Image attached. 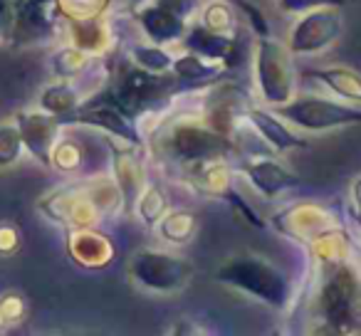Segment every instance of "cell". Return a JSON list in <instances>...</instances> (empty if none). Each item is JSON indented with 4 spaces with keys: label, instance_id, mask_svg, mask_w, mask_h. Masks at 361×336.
Wrapping results in <instances>:
<instances>
[{
    "label": "cell",
    "instance_id": "6da1fadb",
    "mask_svg": "<svg viewBox=\"0 0 361 336\" xmlns=\"http://www.w3.org/2000/svg\"><path fill=\"white\" fill-rule=\"evenodd\" d=\"M146 149L176 176L218 156H238L240 146L203 116L201 109H173L144 136Z\"/></svg>",
    "mask_w": 361,
    "mask_h": 336
},
{
    "label": "cell",
    "instance_id": "7a4b0ae2",
    "mask_svg": "<svg viewBox=\"0 0 361 336\" xmlns=\"http://www.w3.org/2000/svg\"><path fill=\"white\" fill-rule=\"evenodd\" d=\"M317 287L312 301L314 334H361V270L356 250L336 260H314Z\"/></svg>",
    "mask_w": 361,
    "mask_h": 336
},
{
    "label": "cell",
    "instance_id": "3957f363",
    "mask_svg": "<svg viewBox=\"0 0 361 336\" xmlns=\"http://www.w3.org/2000/svg\"><path fill=\"white\" fill-rule=\"evenodd\" d=\"M106 89L111 99L121 106V111L139 124L144 136L173 109L180 97L188 92H198L191 89L186 82H180L173 72H146L131 60L119 67L116 80L109 82Z\"/></svg>",
    "mask_w": 361,
    "mask_h": 336
},
{
    "label": "cell",
    "instance_id": "277c9868",
    "mask_svg": "<svg viewBox=\"0 0 361 336\" xmlns=\"http://www.w3.org/2000/svg\"><path fill=\"white\" fill-rule=\"evenodd\" d=\"M213 277L221 285L243 292L275 311H287L295 304V285L285 275V270L255 252L228 257Z\"/></svg>",
    "mask_w": 361,
    "mask_h": 336
},
{
    "label": "cell",
    "instance_id": "5b68a950",
    "mask_svg": "<svg viewBox=\"0 0 361 336\" xmlns=\"http://www.w3.org/2000/svg\"><path fill=\"white\" fill-rule=\"evenodd\" d=\"M300 75L295 70V55L287 42L272 35H257L255 40V87L265 106H282L297 94Z\"/></svg>",
    "mask_w": 361,
    "mask_h": 336
},
{
    "label": "cell",
    "instance_id": "8992f818",
    "mask_svg": "<svg viewBox=\"0 0 361 336\" xmlns=\"http://www.w3.org/2000/svg\"><path fill=\"white\" fill-rule=\"evenodd\" d=\"M126 272L139 290L154 292V294H176L191 285L196 267L188 257L178 255V252L144 247L129 257Z\"/></svg>",
    "mask_w": 361,
    "mask_h": 336
},
{
    "label": "cell",
    "instance_id": "52a82bcc",
    "mask_svg": "<svg viewBox=\"0 0 361 336\" xmlns=\"http://www.w3.org/2000/svg\"><path fill=\"white\" fill-rule=\"evenodd\" d=\"M275 111L287 124L297 126V131H312V134L361 124V104L319 94H295L287 104L275 106Z\"/></svg>",
    "mask_w": 361,
    "mask_h": 336
},
{
    "label": "cell",
    "instance_id": "ba28073f",
    "mask_svg": "<svg viewBox=\"0 0 361 336\" xmlns=\"http://www.w3.org/2000/svg\"><path fill=\"white\" fill-rule=\"evenodd\" d=\"M62 126H92V129L104 131V134L114 141L146 146L139 124L121 111V106L111 99L106 87L92 92V94L80 104V109L62 121Z\"/></svg>",
    "mask_w": 361,
    "mask_h": 336
},
{
    "label": "cell",
    "instance_id": "9c48e42d",
    "mask_svg": "<svg viewBox=\"0 0 361 336\" xmlns=\"http://www.w3.org/2000/svg\"><path fill=\"white\" fill-rule=\"evenodd\" d=\"M37 211L50 223L65 225L67 230L70 228H97L104 220L99 206L92 198L87 181L55 186L37 201Z\"/></svg>",
    "mask_w": 361,
    "mask_h": 336
},
{
    "label": "cell",
    "instance_id": "30bf717a",
    "mask_svg": "<svg viewBox=\"0 0 361 336\" xmlns=\"http://www.w3.org/2000/svg\"><path fill=\"white\" fill-rule=\"evenodd\" d=\"M344 30L339 8L319 6L300 13L287 37V47L295 57H310L329 50Z\"/></svg>",
    "mask_w": 361,
    "mask_h": 336
},
{
    "label": "cell",
    "instance_id": "8fae6325",
    "mask_svg": "<svg viewBox=\"0 0 361 336\" xmlns=\"http://www.w3.org/2000/svg\"><path fill=\"white\" fill-rule=\"evenodd\" d=\"M272 225L290 240L300 242V245H312L317 237L339 228L341 223L329 208L319 206V203H292L272 216Z\"/></svg>",
    "mask_w": 361,
    "mask_h": 336
},
{
    "label": "cell",
    "instance_id": "7c38bea8",
    "mask_svg": "<svg viewBox=\"0 0 361 336\" xmlns=\"http://www.w3.org/2000/svg\"><path fill=\"white\" fill-rule=\"evenodd\" d=\"M235 173H240L262 198L272 201V198L282 196L290 188L300 186V176L287 168L275 154H250V156H240L238 154V163H233Z\"/></svg>",
    "mask_w": 361,
    "mask_h": 336
},
{
    "label": "cell",
    "instance_id": "4fadbf2b",
    "mask_svg": "<svg viewBox=\"0 0 361 336\" xmlns=\"http://www.w3.org/2000/svg\"><path fill=\"white\" fill-rule=\"evenodd\" d=\"M243 121L255 131L257 139L275 156H282L287 151L297 149H310V141L300 131H292V124H287L272 106L247 104L245 111H243Z\"/></svg>",
    "mask_w": 361,
    "mask_h": 336
},
{
    "label": "cell",
    "instance_id": "5bb4252c",
    "mask_svg": "<svg viewBox=\"0 0 361 336\" xmlns=\"http://www.w3.org/2000/svg\"><path fill=\"white\" fill-rule=\"evenodd\" d=\"M141 149H146V146L124 144V141H119V146L116 144L109 146L111 178H114L116 188H119V193H121V211L129 213V216L134 213L136 201H139L141 191H144L146 183H149L144 158H141Z\"/></svg>",
    "mask_w": 361,
    "mask_h": 336
},
{
    "label": "cell",
    "instance_id": "9a60e30c",
    "mask_svg": "<svg viewBox=\"0 0 361 336\" xmlns=\"http://www.w3.org/2000/svg\"><path fill=\"white\" fill-rule=\"evenodd\" d=\"M13 119H16L18 129H20L27 154L40 166L52 168V151H55V144L62 136V121L57 116L42 111L40 106L37 109L18 111Z\"/></svg>",
    "mask_w": 361,
    "mask_h": 336
},
{
    "label": "cell",
    "instance_id": "2e32d148",
    "mask_svg": "<svg viewBox=\"0 0 361 336\" xmlns=\"http://www.w3.org/2000/svg\"><path fill=\"white\" fill-rule=\"evenodd\" d=\"M67 255L85 270L106 267L116 257L111 240L97 228H70L67 230Z\"/></svg>",
    "mask_w": 361,
    "mask_h": 336
},
{
    "label": "cell",
    "instance_id": "e0dca14e",
    "mask_svg": "<svg viewBox=\"0 0 361 336\" xmlns=\"http://www.w3.org/2000/svg\"><path fill=\"white\" fill-rule=\"evenodd\" d=\"M134 20L141 25L144 35L149 37V42L156 45H178L183 40V35L188 32V23L183 18H178L176 13L166 11L159 3H146V6L136 8L134 11Z\"/></svg>",
    "mask_w": 361,
    "mask_h": 336
},
{
    "label": "cell",
    "instance_id": "ac0fdd59",
    "mask_svg": "<svg viewBox=\"0 0 361 336\" xmlns=\"http://www.w3.org/2000/svg\"><path fill=\"white\" fill-rule=\"evenodd\" d=\"M178 45H183V50L186 52L201 55V57H206V60L226 62L228 67L235 65L238 37L213 32V30H208V27H203L201 23H196V25L188 27V32L183 35V40H180Z\"/></svg>",
    "mask_w": 361,
    "mask_h": 336
},
{
    "label": "cell",
    "instance_id": "d6986e66",
    "mask_svg": "<svg viewBox=\"0 0 361 336\" xmlns=\"http://www.w3.org/2000/svg\"><path fill=\"white\" fill-rule=\"evenodd\" d=\"M171 72H173L180 82H186L191 89H208L211 85L221 82L223 77L231 72V67H228L226 62L206 60V57L183 50V55H176Z\"/></svg>",
    "mask_w": 361,
    "mask_h": 336
},
{
    "label": "cell",
    "instance_id": "ffe728a7",
    "mask_svg": "<svg viewBox=\"0 0 361 336\" xmlns=\"http://www.w3.org/2000/svg\"><path fill=\"white\" fill-rule=\"evenodd\" d=\"M300 80H314L324 89H329L336 99L361 104V75L356 70H351V67L331 65L322 67V70H307L300 75Z\"/></svg>",
    "mask_w": 361,
    "mask_h": 336
},
{
    "label": "cell",
    "instance_id": "44dd1931",
    "mask_svg": "<svg viewBox=\"0 0 361 336\" xmlns=\"http://www.w3.org/2000/svg\"><path fill=\"white\" fill-rule=\"evenodd\" d=\"M85 92L80 89V85L72 80H57L55 85L45 87L40 94V99H37V104H40L42 111H47V114L57 116L60 121H65L67 116H72L77 109H80V104L85 101Z\"/></svg>",
    "mask_w": 361,
    "mask_h": 336
},
{
    "label": "cell",
    "instance_id": "7402d4cb",
    "mask_svg": "<svg viewBox=\"0 0 361 336\" xmlns=\"http://www.w3.org/2000/svg\"><path fill=\"white\" fill-rule=\"evenodd\" d=\"M99 60H102L99 55H92V52L67 42V45L57 47L50 55V67L57 80H82V77L90 75L92 67Z\"/></svg>",
    "mask_w": 361,
    "mask_h": 336
},
{
    "label": "cell",
    "instance_id": "603a6c76",
    "mask_svg": "<svg viewBox=\"0 0 361 336\" xmlns=\"http://www.w3.org/2000/svg\"><path fill=\"white\" fill-rule=\"evenodd\" d=\"M70 27V42L82 50L92 52V55H104L106 50L114 42V35L109 30V23L104 18H97V20H85V23H65Z\"/></svg>",
    "mask_w": 361,
    "mask_h": 336
},
{
    "label": "cell",
    "instance_id": "cb8c5ba5",
    "mask_svg": "<svg viewBox=\"0 0 361 336\" xmlns=\"http://www.w3.org/2000/svg\"><path fill=\"white\" fill-rule=\"evenodd\" d=\"M156 230H159V237L166 245H173V247L188 245L198 232V216L193 211H188V208H171L161 218Z\"/></svg>",
    "mask_w": 361,
    "mask_h": 336
},
{
    "label": "cell",
    "instance_id": "d4e9b609",
    "mask_svg": "<svg viewBox=\"0 0 361 336\" xmlns=\"http://www.w3.org/2000/svg\"><path fill=\"white\" fill-rule=\"evenodd\" d=\"M169 211H171V201H169V196H166V191L159 186V183L149 181L134 206L136 218L144 223L146 230H154V228L161 223V218H164Z\"/></svg>",
    "mask_w": 361,
    "mask_h": 336
},
{
    "label": "cell",
    "instance_id": "484cf974",
    "mask_svg": "<svg viewBox=\"0 0 361 336\" xmlns=\"http://www.w3.org/2000/svg\"><path fill=\"white\" fill-rule=\"evenodd\" d=\"M196 23L221 35H235L238 30V11L231 0H208L203 3Z\"/></svg>",
    "mask_w": 361,
    "mask_h": 336
},
{
    "label": "cell",
    "instance_id": "4316f807",
    "mask_svg": "<svg viewBox=\"0 0 361 336\" xmlns=\"http://www.w3.org/2000/svg\"><path fill=\"white\" fill-rule=\"evenodd\" d=\"M126 60H131L136 67L146 72H171L176 55L166 45H156V42H139L131 45L126 52Z\"/></svg>",
    "mask_w": 361,
    "mask_h": 336
},
{
    "label": "cell",
    "instance_id": "83f0119b",
    "mask_svg": "<svg viewBox=\"0 0 361 336\" xmlns=\"http://www.w3.org/2000/svg\"><path fill=\"white\" fill-rule=\"evenodd\" d=\"M114 0H55L62 23H85L97 20L109 13Z\"/></svg>",
    "mask_w": 361,
    "mask_h": 336
},
{
    "label": "cell",
    "instance_id": "f1b7e54d",
    "mask_svg": "<svg viewBox=\"0 0 361 336\" xmlns=\"http://www.w3.org/2000/svg\"><path fill=\"white\" fill-rule=\"evenodd\" d=\"M23 151H25V144H23V136L16 119L3 121L0 124V168L16 166L23 158Z\"/></svg>",
    "mask_w": 361,
    "mask_h": 336
},
{
    "label": "cell",
    "instance_id": "f546056e",
    "mask_svg": "<svg viewBox=\"0 0 361 336\" xmlns=\"http://www.w3.org/2000/svg\"><path fill=\"white\" fill-rule=\"evenodd\" d=\"M80 163H82V154L77 149V144L75 141H65L60 136V141L55 144V151H52V166L60 168V171H75Z\"/></svg>",
    "mask_w": 361,
    "mask_h": 336
},
{
    "label": "cell",
    "instance_id": "4dcf8cb0",
    "mask_svg": "<svg viewBox=\"0 0 361 336\" xmlns=\"http://www.w3.org/2000/svg\"><path fill=\"white\" fill-rule=\"evenodd\" d=\"M0 311H3V316H6L8 326H18L25 321L27 304L18 292H6V294L0 297Z\"/></svg>",
    "mask_w": 361,
    "mask_h": 336
},
{
    "label": "cell",
    "instance_id": "1f68e13d",
    "mask_svg": "<svg viewBox=\"0 0 361 336\" xmlns=\"http://www.w3.org/2000/svg\"><path fill=\"white\" fill-rule=\"evenodd\" d=\"M159 6H164L166 11L176 13L178 18H183L186 23H191L193 18H198L203 8V0H154Z\"/></svg>",
    "mask_w": 361,
    "mask_h": 336
},
{
    "label": "cell",
    "instance_id": "d6a6232c",
    "mask_svg": "<svg viewBox=\"0 0 361 336\" xmlns=\"http://www.w3.org/2000/svg\"><path fill=\"white\" fill-rule=\"evenodd\" d=\"M277 8L282 13H292V15H300V13L310 11V8H319V6H334L341 8L346 0H275Z\"/></svg>",
    "mask_w": 361,
    "mask_h": 336
},
{
    "label": "cell",
    "instance_id": "836d02e7",
    "mask_svg": "<svg viewBox=\"0 0 361 336\" xmlns=\"http://www.w3.org/2000/svg\"><path fill=\"white\" fill-rule=\"evenodd\" d=\"M23 245V235L13 223H0V255H16Z\"/></svg>",
    "mask_w": 361,
    "mask_h": 336
},
{
    "label": "cell",
    "instance_id": "e575fe53",
    "mask_svg": "<svg viewBox=\"0 0 361 336\" xmlns=\"http://www.w3.org/2000/svg\"><path fill=\"white\" fill-rule=\"evenodd\" d=\"M13 13H16V0H0V42H8L11 37Z\"/></svg>",
    "mask_w": 361,
    "mask_h": 336
},
{
    "label": "cell",
    "instance_id": "d590c367",
    "mask_svg": "<svg viewBox=\"0 0 361 336\" xmlns=\"http://www.w3.org/2000/svg\"><path fill=\"white\" fill-rule=\"evenodd\" d=\"M351 218L354 220L361 218V176L354 178V183H351Z\"/></svg>",
    "mask_w": 361,
    "mask_h": 336
},
{
    "label": "cell",
    "instance_id": "8d00e7d4",
    "mask_svg": "<svg viewBox=\"0 0 361 336\" xmlns=\"http://www.w3.org/2000/svg\"><path fill=\"white\" fill-rule=\"evenodd\" d=\"M171 334H208L206 329H203V326H180V321H178V326H173V329H171Z\"/></svg>",
    "mask_w": 361,
    "mask_h": 336
},
{
    "label": "cell",
    "instance_id": "74e56055",
    "mask_svg": "<svg viewBox=\"0 0 361 336\" xmlns=\"http://www.w3.org/2000/svg\"><path fill=\"white\" fill-rule=\"evenodd\" d=\"M114 3H119L124 11H129V13H134L136 8H141V6H146V3H151V0H114ZM111 3V6H114Z\"/></svg>",
    "mask_w": 361,
    "mask_h": 336
},
{
    "label": "cell",
    "instance_id": "f35d334b",
    "mask_svg": "<svg viewBox=\"0 0 361 336\" xmlns=\"http://www.w3.org/2000/svg\"><path fill=\"white\" fill-rule=\"evenodd\" d=\"M8 329V321H6V316H3V311H0V331H6Z\"/></svg>",
    "mask_w": 361,
    "mask_h": 336
},
{
    "label": "cell",
    "instance_id": "ab89813d",
    "mask_svg": "<svg viewBox=\"0 0 361 336\" xmlns=\"http://www.w3.org/2000/svg\"><path fill=\"white\" fill-rule=\"evenodd\" d=\"M356 223V230H359V237H361V218H359V220H354Z\"/></svg>",
    "mask_w": 361,
    "mask_h": 336
}]
</instances>
